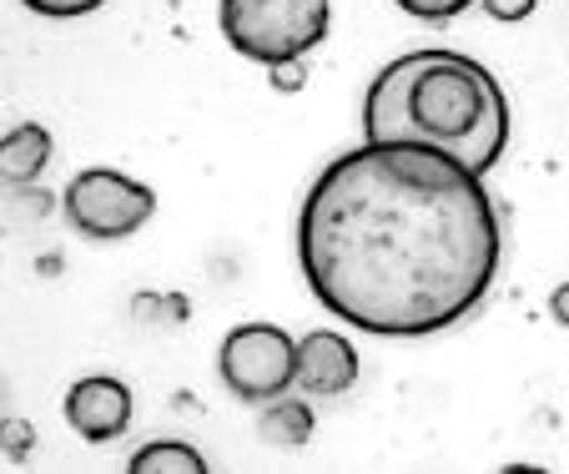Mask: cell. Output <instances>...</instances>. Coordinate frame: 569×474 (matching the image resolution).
Returning a JSON list of instances; mask_svg holds the SVG:
<instances>
[{
    "instance_id": "obj_1",
    "label": "cell",
    "mask_w": 569,
    "mask_h": 474,
    "mask_svg": "<svg viewBox=\"0 0 569 474\" xmlns=\"http://www.w3.org/2000/svg\"><path fill=\"white\" fill-rule=\"evenodd\" d=\"M495 197L419 141H363L322 167L298 213V263L338 324L429 338L463 324L499 278Z\"/></svg>"
},
{
    "instance_id": "obj_2",
    "label": "cell",
    "mask_w": 569,
    "mask_h": 474,
    "mask_svg": "<svg viewBox=\"0 0 569 474\" xmlns=\"http://www.w3.org/2000/svg\"><path fill=\"white\" fill-rule=\"evenodd\" d=\"M363 141H419L489 172L509 141V101L495 71L459 51H409L373 76Z\"/></svg>"
},
{
    "instance_id": "obj_3",
    "label": "cell",
    "mask_w": 569,
    "mask_h": 474,
    "mask_svg": "<svg viewBox=\"0 0 569 474\" xmlns=\"http://www.w3.org/2000/svg\"><path fill=\"white\" fill-rule=\"evenodd\" d=\"M217 26L237 56L262 66H288L328 41L333 0H222Z\"/></svg>"
},
{
    "instance_id": "obj_4",
    "label": "cell",
    "mask_w": 569,
    "mask_h": 474,
    "mask_svg": "<svg viewBox=\"0 0 569 474\" xmlns=\"http://www.w3.org/2000/svg\"><path fill=\"white\" fill-rule=\"evenodd\" d=\"M61 207H66V223L81 237H91V243H121V237H131L137 227L151 223L157 192L147 182H137V177L117 172V167H87V172L71 177Z\"/></svg>"
},
{
    "instance_id": "obj_5",
    "label": "cell",
    "mask_w": 569,
    "mask_h": 474,
    "mask_svg": "<svg viewBox=\"0 0 569 474\" xmlns=\"http://www.w3.org/2000/svg\"><path fill=\"white\" fill-rule=\"evenodd\" d=\"M217 368L242 404H268L298 384V338L278 324H242L222 338Z\"/></svg>"
},
{
    "instance_id": "obj_6",
    "label": "cell",
    "mask_w": 569,
    "mask_h": 474,
    "mask_svg": "<svg viewBox=\"0 0 569 474\" xmlns=\"http://www.w3.org/2000/svg\"><path fill=\"white\" fill-rule=\"evenodd\" d=\"M66 424L87 444H111L131 424V388L111 374L76 378L66 388Z\"/></svg>"
},
{
    "instance_id": "obj_7",
    "label": "cell",
    "mask_w": 569,
    "mask_h": 474,
    "mask_svg": "<svg viewBox=\"0 0 569 474\" xmlns=\"http://www.w3.org/2000/svg\"><path fill=\"white\" fill-rule=\"evenodd\" d=\"M358 348L348 344L333 328H318V334L298 338V388L318 394V399H333V394H348L358 384Z\"/></svg>"
},
{
    "instance_id": "obj_8",
    "label": "cell",
    "mask_w": 569,
    "mask_h": 474,
    "mask_svg": "<svg viewBox=\"0 0 569 474\" xmlns=\"http://www.w3.org/2000/svg\"><path fill=\"white\" fill-rule=\"evenodd\" d=\"M51 162V131L36 127V121H21L16 131L0 137V182H36Z\"/></svg>"
},
{
    "instance_id": "obj_9",
    "label": "cell",
    "mask_w": 569,
    "mask_h": 474,
    "mask_svg": "<svg viewBox=\"0 0 569 474\" xmlns=\"http://www.w3.org/2000/svg\"><path fill=\"white\" fill-rule=\"evenodd\" d=\"M258 434L272 444V450H302V444L312 440V409L302 399L278 394V399H268V409H262Z\"/></svg>"
},
{
    "instance_id": "obj_10",
    "label": "cell",
    "mask_w": 569,
    "mask_h": 474,
    "mask_svg": "<svg viewBox=\"0 0 569 474\" xmlns=\"http://www.w3.org/2000/svg\"><path fill=\"white\" fill-rule=\"evenodd\" d=\"M131 474H207V460L182 440H151L147 450L131 454Z\"/></svg>"
},
{
    "instance_id": "obj_11",
    "label": "cell",
    "mask_w": 569,
    "mask_h": 474,
    "mask_svg": "<svg viewBox=\"0 0 569 474\" xmlns=\"http://www.w3.org/2000/svg\"><path fill=\"white\" fill-rule=\"evenodd\" d=\"M21 6L36 16H46V21H76V16L101 11L107 0H21Z\"/></svg>"
},
{
    "instance_id": "obj_12",
    "label": "cell",
    "mask_w": 569,
    "mask_h": 474,
    "mask_svg": "<svg viewBox=\"0 0 569 474\" xmlns=\"http://www.w3.org/2000/svg\"><path fill=\"white\" fill-rule=\"evenodd\" d=\"M393 6H403V11L419 16V21H453V16L479 6V0H393Z\"/></svg>"
},
{
    "instance_id": "obj_13",
    "label": "cell",
    "mask_w": 569,
    "mask_h": 474,
    "mask_svg": "<svg viewBox=\"0 0 569 474\" xmlns=\"http://www.w3.org/2000/svg\"><path fill=\"white\" fill-rule=\"evenodd\" d=\"M479 6H483L489 16H495V21L515 26V21H529V16H535L539 0H479Z\"/></svg>"
},
{
    "instance_id": "obj_14",
    "label": "cell",
    "mask_w": 569,
    "mask_h": 474,
    "mask_svg": "<svg viewBox=\"0 0 569 474\" xmlns=\"http://www.w3.org/2000/svg\"><path fill=\"white\" fill-rule=\"evenodd\" d=\"M0 450H11V460L31 454V429L26 424H0Z\"/></svg>"
},
{
    "instance_id": "obj_15",
    "label": "cell",
    "mask_w": 569,
    "mask_h": 474,
    "mask_svg": "<svg viewBox=\"0 0 569 474\" xmlns=\"http://www.w3.org/2000/svg\"><path fill=\"white\" fill-rule=\"evenodd\" d=\"M268 71H272V87H278V91H298V81H302V61L268 66Z\"/></svg>"
},
{
    "instance_id": "obj_16",
    "label": "cell",
    "mask_w": 569,
    "mask_h": 474,
    "mask_svg": "<svg viewBox=\"0 0 569 474\" xmlns=\"http://www.w3.org/2000/svg\"><path fill=\"white\" fill-rule=\"evenodd\" d=\"M549 313H555L559 328H569V283H565V288H555V298H549Z\"/></svg>"
}]
</instances>
